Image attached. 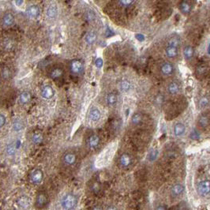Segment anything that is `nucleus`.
I'll return each instance as SVG.
<instances>
[{
  "label": "nucleus",
  "instance_id": "obj_23",
  "mask_svg": "<svg viewBox=\"0 0 210 210\" xmlns=\"http://www.w3.org/2000/svg\"><path fill=\"white\" fill-rule=\"evenodd\" d=\"M31 100V93L29 91H24L19 96V101L21 104H26Z\"/></svg>",
  "mask_w": 210,
  "mask_h": 210
},
{
  "label": "nucleus",
  "instance_id": "obj_46",
  "mask_svg": "<svg viewBox=\"0 0 210 210\" xmlns=\"http://www.w3.org/2000/svg\"><path fill=\"white\" fill-rule=\"evenodd\" d=\"M106 210H118V209L115 205H109L108 208H106Z\"/></svg>",
  "mask_w": 210,
  "mask_h": 210
},
{
  "label": "nucleus",
  "instance_id": "obj_27",
  "mask_svg": "<svg viewBox=\"0 0 210 210\" xmlns=\"http://www.w3.org/2000/svg\"><path fill=\"white\" fill-rule=\"evenodd\" d=\"M179 10L182 13H183L185 15H188L191 10V6L186 1H183L179 4Z\"/></svg>",
  "mask_w": 210,
  "mask_h": 210
},
{
  "label": "nucleus",
  "instance_id": "obj_43",
  "mask_svg": "<svg viewBox=\"0 0 210 210\" xmlns=\"http://www.w3.org/2000/svg\"><path fill=\"white\" fill-rule=\"evenodd\" d=\"M136 38H137V40H138L139 41L145 40V37H144L142 34H140V33L136 35Z\"/></svg>",
  "mask_w": 210,
  "mask_h": 210
},
{
  "label": "nucleus",
  "instance_id": "obj_10",
  "mask_svg": "<svg viewBox=\"0 0 210 210\" xmlns=\"http://www.w3.org/2000/svg\"><path fill=\"white\" fill-rule=\"evenodd\" d=\"M54 95H55V91L51 86H45L41 89L40 96L44 100H51V98H53Z\"/></svg>",
  "mask_w": 210,
  "mask_h": 210
},
{
  "label": "nucleus",
  "instance_id": "obj_21",
  "mask_svg": "<svg viewBox=\"0 0 210 210\" xmlns=\"http://www.w3.org/2000/svg\"><path fill=\"white\" fill-rule=\"evenodd\" d=\"M165 54L169 59H176L178 56V48L167 46L165 49Z\"/></svg>",
  "mask_w": 210,
  "mask_h": 210
},
{
  "label": "nucleus",
  "instance_id": "obj_25",
  "mask_svg": "<svg viewBox=\"0 0 210 210\" xmlns=\"http://www.w3.org/2000/svg\"><path fill=\"white\" fill-rule=\"evenodd\" d=\"M184 191V186L181 184H176L173 187L171 188V194L175 197L181 195Z\"/></svg>",
  "mask_w": 210,
  "mask_h": 210
},
{
  "label": "nucleus",
  "instance_id": "obj_41",
  "mask_svg": "<svg viewBox=\"0 0 210 210\" xmlns=\"http://www.w3.org/2000/svg\"><path fill=\"white\" fill-rule=\"evenodd\" d=\"M95 65L97 68H101L103 66V59L100 58H98L95 61Z\"/></svg>",
  "mask_w": 210,
  "mask_h": 210
},
{
  "label": "nucleus",
  "instance_id": "obj_36",
  "mask_svg": "<svg viewBox=\"0 0 210 210\" xmlns=\"http://www.w3.org/2000/svg\"><path fill=\"white\" fill-rule=\"evenodd\" d=\"M209 104V100H208V97L206 96H203L199 100V102H198V105H199V108H205L208 106Z\"/></svg>",
  "mask_w": 210,
  "mask_h": 210
},
{
  "label": "nucleus",
  "instance_id": "obj_42",
  "mask_svg": "<svg viewBox=\"0 0 210 210\" xmlns=\"http://www.w3.org/2000/svg\"><path fill=\"white\" fill-rule=\"evenodd\" d=\"M190 138L194 139V140H197V139H198L199 137H200V136H199V134H198V132L196 131H193V132L190 134Z\"/></svg>",
  "mask_w": 210,
  "mask_h": 210
},
{
  "label": "nucleus",
  "instance_id": "obj_16",
  "mask_svg": "<svg viewBox=\"0 0 210 210\" xmlns=\"http://www.w3.org/2000/svg\"><path fill=\"white\" fill-rule=\"evenodd\" d=\"M97 39V33H96L95 31H90V32L86 33V37H85V41H86V44H88L89 45H92L96 43Z\"/></svg>",
  "mask_w": 210,
  "mask_h": 210
},
{
  "label": "nucleus",
  "instance_id": "obj_37",
  "mask_svg": "<svg viewBox=\"0 0 210 210\" xmlns=\"http://www.w3.org/2000/svg\"><path fill=\"white\" fill-rule=\"evenodd\" d=\"M1 74H2V79H7L10 77L11 72H10V69L8 67H2V71H1Z\"/></svg>",
  "mask_w": 210,
  "mask_h": 210
},
{
  "label": "nucleus",
  "instance_id": "obj_12",
  "mask_svg": "<svg viewBox=\"0 0 210 210\" xmlns=\"http://www.w3.org/2000/svg\"><path fill=\"white\" fill-rule=\"evenodd\" d=\"M63 161L66 166H73L77 161V156L73 153H66L63 157Z\"/></svg>",
  "mask_w": 210,
  "mask_h": 210
},
{
  "label": "nucleus",
  "instance_id": "obj_31",
  "mask_svg": "<svg viewBox=\"0 0 210 210\" xmlns=\"http://www.w3.org/2000/svg\"><path fill=\"white\" fill-rule=\"evenodd\" d=\"M158 156H159V151L157 149H152L151 151H149V153H148L147 160L149 162L155 161L158 158Z\"/></svg>",
  "mask_w": 210,
  "mask_h": 210
},
{
  "label": "nucleus",
  "instance_id": "obj_13",
  "mask_svg": "<svg viewBox=\"0 0 210 210\" xmlns=\"http://www.w3.org/2000/svg\"><path fill=\"white\" fill-rule=\"evenodd\" d=\"M175 68L174 66L170 63H165L161 66L160 67V72L164 76H170L174 73Z\"/></svg>",
  "mask_w": 210,
  "mask_h": 210
},
{
  "label": "nucleus",
  "instance_id": "obj_20",
  "mask_svg": "<svg viewBox=\"0 0 210 210\" xmlns=\"http://www.w3.org/2000/svg\"><path fill=\"white\" fill-rule=\"evenodd\" d=\"M106 101L107 104L111 107L115 106L118 102V96L115 93H113V92H110L107 95L106 97Z\"/></svg>",
  "mask_w": 210,
  "mask_h": 210
},
{
  "label": "nucleus",
  "instance_id": "obj_17",
  "mask_svg": "<svg viewBox=\"0 0 210 210\" xmlns=\"http://www.w3.org/2000/svg\"><path fill=\"white\" fill-rule=\"evenodd\" d=\"M15 19L14 15L10 14V13H7V14H6L4 16L2 17V24L5 27H10L15 24Z\"/></svg>",
  "mask_w": 210,
  "mask_h": 210
},
{
  "label": "nucleus",
  "instance_id": "obj_32",
  "mask_svg": "<svg viewBox=\"0 0 210 210\" xmlns=\"http://www.w3.org/2000/svg\"><path fill=\"white\" fill-rule=\"evenodd\" d=\"M44 137L43 135L40 134V133H35L32 136V141L34 143L35 145H40L43 142Z\"/></svg>",
  "mask_w": 210,
  "mask_h": 210
},
{
  "label": "nucleus",
  "instance_id": "obj_44",
  "mask_svg": "<svg viewBox=\"0 0 210 210\" xmlns=\"http://www.w3.org/2000/svg\"><path fill=\"white\" fill-rule=\"evenodd\" d=\"M15 3L16 4L17 6H22L24 3V0H15Z\"/></svg>",
  "mask_w": 210,
  "mask_h": 210
},
{
  "label": "nucleus",
  "instance_id": "obj_39",
  "mask_svg": "<svg viewBox=\"0 0 210 210\" xmlns=\"http://www.w3.org/2000/svg\"><path fill=\"white\" fill-rule=\"evenodd\" d=\"M119 2L122 6L128 7L134 2V0H119Z\"/></svg>",
  "mask_w": 210,
  "mask_h": 210
},
{
  "label": "nucleus",
  "instance_id": "obj_47",
  "mask_svg": "<svg viewBox=\"0 0 210 210\" xmlns=\"http://www.w3.org/2000/svg\"><path fill=\"white\" fill-rule=\"evenodd\" d=\"M155 210H166V208L162 205H160L155 208Z\"/></svg>",
  "mask_w": 210,
  "mask_h": 210
},
{
  "label": "nucleus",
  "instance_id": "obj_3",
  "mask_svg": "<svg viewBox=\"0 0 210 210\" xmlns=\"http://www.w3.org/2000/svg\"><path fill=\"white\" fill-rule=\"evenodd\" d=\"M29 179L31 183L34 185H39L40 184L44 179V172L40 169L33 170L30 174Z\"/></svg>",
  "mask_w": 210,
  "mask_h": 210
},
{
  "label": "nucleus",
  "instance_id": "obj_6",
  "mask_svg": "<svg viewBox=\"0 0 210 210\" xmlns=\"http://www.w3.org/2000/svg\"><path fill=\"white\" fill-rule=\"evenodd\" d=\"M198 192L201 196H207L210 193V181L204 180L202 181L198 186Z\"/></svg>",
  "mask_w": 210,
  "mask_h": 210
},
{
  "label": "nucleus",
  "instance_id": "obj_11",
  "mask_svg": "<svg viewBox=\"0 0 210 210\" xmlns=\"http://www.w3.org/2000/svg\"><path fill=\"white\" fill-rule=\"evenodd\" d=\"M118 163L122 168H127L131 165L132 163V158L128 153H122L119 157Z\"/></svg>",
  "mask_w": 210,
  "mask_h": 210
},
{
  "label": "nucleus",
  "instance_id": "obj_34",
  "mask_svg": "<svg viewBox=\"0 0 210 210\" xmlns=\"http://www.w3.org/2000/svg\"><path fill=\"white\" fill-rule=\"evenodd\" d=\"M90 190L94 194H97L101 190V185L99 182L94 181L91 185H90Z\"/></svg>",
  "mask_w": 210,
  "mask_h": 210
},
{
  "label": "nucleus",
  "instance_id": "obj_7",
  "mask_svg": "<svg viewBox=\"0 0 210 210\" xmlns=\"http://www.w3.org/2000/svg\"><path fill=\"white\" fill-rule=\"evenodd\" d=\"M100 137L98 136L97 134L90 135L88 137L87 140V145H88L89 149H97L98 146L100 145Z\"/></svg>",
  "mask_w": 210,
  "mask_h": 210
},
{
  "label": "nucleus",
  "instance_id": "obj_45",
  "mask_svg": "<svg viewBox=\"0 0 210 210\" xmlns=\"http://www.w3.org/2000/svg\"><path fill=\"white\" fill-rule=\"evenodd\" d=\"M113 35L112 31L110 30V29H108V30H106V37H111Z\"/></svg>",
  "mask_w": 210,
  "mask_h": 210
},
{
  "label": "nucleus",
  "instance_id": "obj_33",
  "mask_svg": "<svg viewBox=\"0 0 210 210\" xmlns=\"http://www.w3.org/2000/svg\"><path fill=\"white\" fill-rule=\"evenodd\" d=\"M208 123H209V119L207 115H201L198 118V124L200 125V127H208Z\"/></svg>",
  "mask_w": 210,
  "mask_h": 210
},
{
  "label": "nucleus",
  "instance_id": "obj_49",
  "mask_svg": "<svg viewBox=\"0 0 210 210\" xmlns=\"http://www.w3.org/2000/svg\"><path fill=\"white\" fill-rule=\"evenodd\" d=\"M208 53L210 55V44L208 45Z\"/></svg>",
  "mask_w": 210,
  "mask_h": 210
},
{
  "label": "nucleus",
  "instance_id": "obj_40",
  "mask_svg": "<svg viewBox=\"0 0 210 210\" xmlns=\"http://www.w3.org/2000/svg\"><path fill=\"white\" fill-rule=\"evenodd\" d=\"M6 116H5L3 114H1V115H0V127H1V128H2V127H4L5 125H6Z\"/></svg>",
  "mask_w": 210,
  "mask_h": 210
},
{
  "label": "nucleus",
  "instance_id": "obj_19",
  "mask_svg": "<svg viewBox=\"0 0 210 210\" xmlns=\"http://www.w3.org/2000/svg\"><path fill=\"white\" fill-rule=\"evenodd\" d=\"M180 86L177 82H171L167 86V92L171 95H176L179 92Z\"/></svg>",
  "mask_w": 210,
  "mask_h": 210
},
{
  "label": "nucleus",
  "instance_id": "obj_18",
  "mask_svg": "<svg viewBox=\"0 0 210 210\" xmlns=\"http://www.w3.org/2000/svg\"><path fill=\"white\" fill-rule=\"evenodd\" d=\"M186 132V127L181 122H178L175 125L174 127V134L176 137H180L182 135H183Z\"/></svg>",
  "mask_w": 210,
  "mask_h": 210
},
{
  "label": "nucleus",
  "instance_id": "obj_26",
  "mask_svg": "<svg viewBox=\"0 0 210 210\" xmlns=\"http://www.w3.org/2000/svg\"><path fill=\"white\" fill-rule=\"evenodd\" d=\"M63 70L62 69V68L56 67L51 69V71L50 72V76L53 79H59L63 76Z\"/></svg>",
  "mask_w": 210,
  "mask_h": 210
},
{
  "label": "nucleus",
  "instance_id": "obj_4",
  "mask_svg": "<svg viewBox=\"0 0 210 210\" xmlns=\"http://www.w3.org/2000/svg\"><path fill=\"white\" fill-rule=\"evenodd\" d=\"M69 68H70V71H71V73H73V75L78 76L80 75L83 72L84 66L81 60L75 59V60H73L70 63Z\"/></svg>",
  "mask_w": 210,
  "mask_h": 210
},
{
  "label": "nucleus",
  "instance_id": "obj_2",
  "mask_svg": "<svg viewBox=\"0 0 210 210\" xmlns=\"http://www.w3.org/2000/svg\"><path fill=\"white\" fill-rule=\"evenodd\" d=\"M78 204V197L71 193L65 194L60 201V205L63 210H74Z\"/></svg>",
  "mask_w": 210,
  "mask_h": 210
},
{
  "label": "nucleus",
  "instance_id": "obj_14",
  "mask_svg": "<svg viewBox=\"0 0 210 210\" xmlns=\"http://www.w3.org/2000/svg\"><path fill=\"white\" fill-rule=\"evenodd\" d=\"M89 117L92 122H98L101 118V112L97 108H92L89 112Z\"/></svg>",
  "mask_w": 210,
  "mask_h": 210
},
{
  "label": "nucleus",
  "instance_id": "obj_22",
  "mask_svg": "<svg viewBox=\"0 0 210 210\" xmlns=\"http://www.w3.org/2000/svg\"><path fill=\"white\" fill-rule=\"evenodd\" d=\"M194 54V50L192 46L190 45H187L186 47H184L183 49V55L184 58L186 59V60H190V59L193 58Z\"/></svg>",
  "mask_w": 210,
  "mask_h": 210
},
{
  "label": "nucleus",
  "instance_id": "obj_48",
  "mask_svg": "<svg viewBox=\"0 0 210 210\" xmlns=\"http://www.w3.org/2000/svg\"><path fill=\"white\" fill-rule=\"evenodd\" d=\"M92 210H103V208L100 206H95V207H93L92 208Z\"/></svg>",
  "mask_w": 210,
  "mask_h": 210
},
{
  "label": "nucleus",
  "instance_id": "obj_9",
  "mask_svg": "<svg viewBox=\"0 0 210 210\" xmlns=\"http://www.w3.org/2000/svg\"><path fill=\"white\" fill-rule=\"evenodd\" d=\"M17 205H18V206L21 209H27V208H29V207L31 205L30 198H29L28 196H21V197H19V198L17 199Z\"/></svg>",
  "mask_w": 210,
  "mask_h": 210
},
{
  "label": "nucleus",
  "instance_id": "obj_1",
  "mask_svg": "<svg viewBox=\"0 0 210 210\" xmlns=\"http://www.w3.org/2000/svg\"><path fill=\"white\" fill-rule=\"evenodd\" d=\"M117 144L116 143H111L106 147L105 149L98 156L96 161V166L97 167H105L111 161V159L114 157L115 153L116 151Z\"/></svg>",
  "mask_w": 210,
  "mask_h": 210
},
{
  "label": "nucleus",
  "instance_id": "obj_24",
  "mask_svg": "<svg viewBox=\"0 0 210 210\" xmlns=\"http://www.w3.org/2000/svg\"><path fill=\"white\" fill-rule=\"evenodd\" d=\"M24 124L22 120H21L19 118H17L13 122V130L15 132H21V131L24 130Z\"/></svg>",
  "mask_w": 210,
  "mask_h": 210
},
{
  "label": "nucleus",
  "instance_id": "obj_8",
  "mask_svg": "<svg viewBox=\"0 0 210 210\" xmlns=\"http://www.w3.org/2000/svg\"><path fill=\"white\" fill-rule=\"evenodd\" d=\"M40 10L37 5H30L27 7L26 15L30 18H37L40 16Z\"/></svg>",
  "mask_w": 210,
  "mask_h": 210
},
{
  "label": "nucleus",
  "instance_id": "obj_38",
  "mask_svg": "<svg viewBox=\"0 0 210 210\" xmlns=\"http://www.w3.org/2000/svg\"><path fill=\"white\" fill-rule=\"evenodd\" d=\"M154 102H155V104H157V105L160 106V105H162V104H163V102H164V96H163V95H161V94L157 95L155 97Z\"/></svg>",
  "mask_w": 210,
  "mask_h": 210
},
{
  "label": "nucleus",
  "instance_id": "obj_28",
  "mask_svg": "<svg viewBox=\"0 0 210 210\" xmlns=\"http://www.w3.org/2000/svg\"><path fill=\"white\" fill-rule=\"evenodd\" d=\"M120 89L123 92H128L131 89V83L128 80H122L120 82Z\"/></svg>",
  "mask_w": 210,
  "mask_h": 210
},
{
  "label": "nucleus",
  "instance_id": "obj_35",
  "mask_svg": "<svg viewBox=\"0 0 210 210\" xmlns=\"http://www.w3.org/2000/svg\"><path fill=\"white\" fill-rule=\"evenodd\" d=\"M180 44V40L179 38L177 37H174L170 38V40H168V45L167 46H170V47H179Z\"/></svg>",
  "mask_w": 210,
  "mask_h": 210
},
{
  "label": "nucleus",
  "instance_id": "obj_29",
  "mask_svg": "<svg viewBox=\"0 0 210 210\" xmlns=\"http://www.w3.org/2000/svg\"><path fill=\"white\" fill-rule=\"evenodd\" d=\"M5 152H6V156H8L10 157H14L16 154L17 152L16 146H15V144H9V145H7V146L6 147Z\"/></svg>",
  "mask_w": 210,
  "mask_h": 210
},
{
  "label": "nucleus",
  "instance_id": "obj_30",
  "mask_svg": "<svg viewBox=\"0 0 210 210\" xmlns=\"http://www.w3.org/2000/svg\"><path fill=\"white\" fill-rule=\"evenodd\" d=\"M141 121H142V115L140 113H134L131 117V124L134 126L139 125L141 122Z\"/></svg>",
  "mask_w": 210,
  "mask_h": 210
},
{
  "label": "nucleus",
  "instance_id": "obj_5",
  "mask_svg": "<svg viewBox=\"0 0 210 210\" xmlns=\"http://www.w3.org/2000/svg\"><path fill=\"white\" fill-rule=\"evenodd\" d=\"M47 205V197L44 193H39L37 194L36 200H35V206L36 208L42 209Z\"/></svg>",
  "mask_w": 210,
  "mask_h": 210
},
{
  "label": "nucleus",
  "instance_id": "obj_15",
  "mask_svg": "<svg viewBox=\"0 0 210 210\" xmlns=\"http://www.w3.org/2000/svg\"><path fill=\"white\" fill-rule=\"evenodd\" d=\"M46 15L49 19L55 18L58 15V7L56 5L51 4L47 6L46 10Z\"/></svg>",
  "mask_w": 210,
  "mask_h": 210
}]
</instances>
